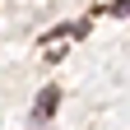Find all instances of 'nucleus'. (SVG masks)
I'll return each instance as SVG.
<instances>
[{"label": "nucleus", "instance_id": "nucleus-2", "mask_svg": "<svg viewBox=\"0 0 130 130\" xmlns=\"http://www.w3.org/2000/svg\"><path fill=\"white\" fill-rule=\"evenodd\" d=\"M111 14H116V19H125V14H130V0H111V5H107Z\"/></svg>", "mask_w": 130, "mask_h": 130}, {"label": "nucleus", "instance_id": "nucleus-1", "mask_svg": "<svg viewBox=\"0 0 130 130\" xmlns=\"http://www.w3.org/2000/svg\"><path fill=\"white\" fill-rule=\"evenodd\" d=\"M56 102H60V88H56V84H46V88L37 93V102H32V111H28V116L37 121V125H42V121H51V111H56Z\"/></svg>", "mask_w": 130, "mask_h": 130}]
</instances>
